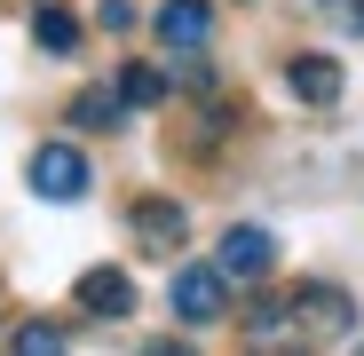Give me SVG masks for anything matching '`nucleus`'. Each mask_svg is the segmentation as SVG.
I'll use <instances>...</instances> for the list:
<instances>
[{"label": "nucleus", "instance_id": "f257e3e1", "mask_svg": "<svg viewBox=\"0 0 364 356\" xmlns=\"http://www.w3.org/2000/svg\"><path fill=\"white\" fill-rule=\"evenodd\" d=\"M24 183H32V198H48V206H80V198L95 190V166H87L80 143H40V151L24 158Z\"/></svg>", "mask_w": 364, "mask_h": 356}, {"label": "nucleus", "instance_id": "f03ea898", "mask_svg": "<svg viewBox=\"0 0 364 356\" xmlns=\"http://www.w3.org/2000/svg\"><path fill=\"white\" fill-rule=\"evenodd\" d=\"M166 301H174L182 325H214V317H230V277L214 261H182L174 285H166Z\"/></svg>", "mask_w": 364, "mask_h": 356}, {"label": "nucleus", "instance_id": "7ed1b4c3", "mask_svg": "<svg viewBox=\"0 0 364 356\" xmlns=\"http://www.w3.org/2000/svg\"><path fill=\"white\" fill-rule=\"evenodd\" d=\"M214 269H222L230 285L269 277V269H277V237H269L262 222H237V230H222V254H214Z\"/></svg>", "mask_w": 364, "mask_h": 356}, {"label": "nucleus", "instance_id": "20e7f679", "mask_svg": "<svg viewBox=\"0 0 364 356\" xmlns=\"http://www.w3.org/2000/svg\"><path fill=\"white\" fill-rule=\"evenodd\" d=\"M285 87L309 103V111H333V103H341V87H348V72H341V55L301 48V55H285Z\"/></svg>", "mask_w": 364, "mask_h": 356}, {"label": "nucleus", "instance_id": "39448f33", "mask_svg": "<svg viewBox=\"0 0 364 356\" xmlns=\"http://www.w3.org/2000/svg\"><path fill=\"white\" fill-rule=\"evenodd\" d=\"M72 301H80L87 317L119 325V317L135 309V277H127V269H111V261H95V269H80V285H72Z\"/></svg>", "mask_w": 364, "mask_h": 356}, {"label": "nucleus", "instance_id": "423d86ee", "mask_svg": "<svg viewBox=\"0 0 364 356\" xmlns=\"http://www.w3.org/2000/svg\"><path fill=\"white\" fill-rule=\"evenodd\" d=\"M293 325H309V333H356V301L341 285H325V277H309L293 293Z\"/></svg>", "mask_w": 364, "mask_h": 356}, {"label": "nucleus", "instance_id": "0eeeda50", "mask_svg": "<svg viewBox=\"0 0 364 356\" xmlns=\"http://www.w3.org/2000/svg\"><path fill=\"white\" fill-rule=\"evenodd\" d=\"M159 40L174 55H198L214 40V0H166V9H159Z\"/></svg>", "mask_w": 364, "mask_h": 356}, {"label": "nucleus", "instance_id": "6e6552de", "mask_svg": "<svg viewBox=\"0 0 364 356\" xmlns=\"http://www.w3.org/2000/svg\"><path fill=\"white\" fill-rule=\"evenodd\" d=\"M127 222H135V237H143L151 254H174L182 237H191V214H182L174 198H135V206H127Z\"/></svg>", "mask_w": 364, "mask_h": 356}, {"label": "nucleus", "instance_id": "1a4fd4ad", "mask_svg": "<svg viewBox=\"0 0 364 356\" xmlns=\"http://www.w3.org/2000/svg\"><path fill=\"white\" fill-rule=\"evenodd\" d=\"M32 48L40 55H72L80 48V16L64 9V0H40V9H32Z\"/></svg>", "mask_w": 364, "mask_h": 356}, {"label": "nucleus", "instance_id": "9d476101", "mask_svg": "<svg viewBox=\"0 0 364 356\" xmlns=\"http://www.w3.org/2000/svg\"><path fill=\"white\" fill-rule=\"evenodd\" d=\"M72 127H87V135L127 127V103H119V87H87V95H72Z\"/></svg>", "mask_w": 364, "mask_h": 356}, {"label": "nucleus", "instance_id": "9b49d317", "mask_svg": "<svg viewBox=\"0 0 364 356\" xmlns=\"http://www.w3.org/2000/svg\"><path fill=\"white\" fill-rule=\"evenodd\" d=\"M9 356H72V340H64V325H55V317H24L16 340H9Z\"/></svg>", "mask_w": 364, "mask_h": 356}, {"label": "nucleus", "instance_id": "f8f14e48", "mask_svg": "<svg viewBox=\"0 0 364 356\" xmlns=\"http://www.w3.org/2000/svg\"><path fill=\"white\" fill-rule=\"evenodd\" d=\"M119 103H127V111H159V103H166V72L127 64V72H119Z\"/></svg>", "mask_w": 364, "mask_h": 356}, {"label": "nucleus", "instance_id": "ddd939ff", "mask_svg": "<svg viewBox=\"0 0 364 356\" xmlns=\"http://www.w3.org/2000/svg\"><path fill=\"white\" fill-rule=\"evenodd\" d=\"M95 24H103V32H135V0H103Z\"/></svg>", "mask_w": 364, "mask_h": 356}, {"label": "nucleus", "instance_id": "4468645a", "mask_svg": "<svg viewBox=\"0 0 364 356\" xmlns=\"http://www.w3.org/2000/svg\"><path fill=\"white\" fill-rule=\"evenodd\" d=\"M143 356H198L191 340H143Z\"/></svg>", "mask_w": 364, "mask_h": 356}, {"label": "nucleus", "instance_id": "2eb2a0df", "mask_svg": "<svg viewBox=\"0 0 364 356\" xmlns=\"http://www.w3.org/2000/svg\"><path fill=\"white\" fill-rule=\"evenodd\" d=\"M341 16H348V24H356V32H364V0H341Z\"/></svg>", "mask_w": 364, "mask_h": 356}, {"label": "nucleus", "instance_id": "dca6fc26", "mask_svg": "<svg viewBox=\"0 0 364 356\" xmlns=\"http://www.w3.org/2000/svg\"><path fill=\"white\" fill-rule=\"evenodd\" d=\"M356 356H364V348H356Z\"/></svg>", "mask_w": 364, "mask_h": 356}]
</instances>
